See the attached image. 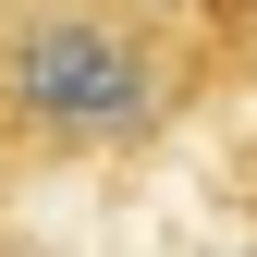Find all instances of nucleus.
<instances>
[{"label": "nucleus", "instance_id": "7ed1b4c3", "mask_svg": "<svg viewBox=\"0 0 257 257\" xmlns=\"http://www.w3.org/2000/svg\"><path fill=\"white\" fill-rule=\"evenodd\" d=\"M0 257H25V245H13V233H0Z\"/></svg>", "mask_w": 257, "mask_h": 257}, {"label": "nucleus", "instance_id": "f257e3e1", "mask_svg": "<svg viewBox=\"0 0 257 257\" xmlns=\"http://www.w3.org/2000/svg\"><path fill=\"white\" fill-rule=\"evenodd\" d=\"M208 98L172 0H0V196L147 159Z\"/></svg>", "mask_w": 257, "mask_h": 257}, {"label": "nucleus", "instance_id": "f03ea898", "mask_svg": "<svg viewBox=\"0 0 257 257\" xmlns=\"http://www.w3.org/2000/svg\"><path fill=\"white\" fill-rule=\"evenodd\" d=\"M233 208H245V233H257V147L233 159Z\"/></svg>", "mask_w": 257, "mask_h": 257}]
</instances>
